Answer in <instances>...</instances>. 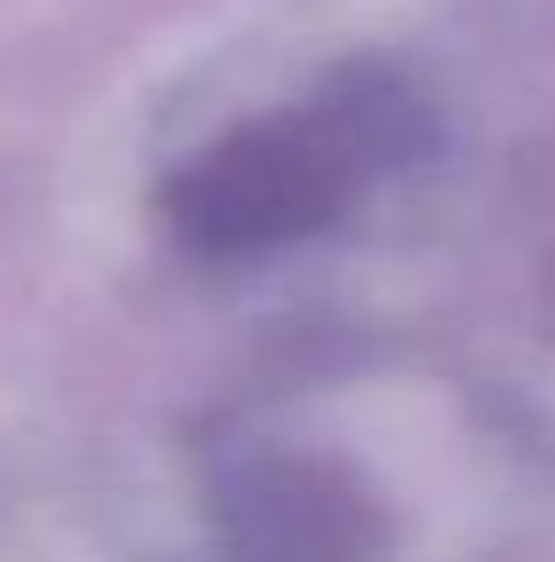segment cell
<instances>
[{
	"instance_id": "cell-1",
	"label": "cell",
	"mask_w": 555,
	"mask_h": 562,
	"mask_svg": "<svg viewBox=\"0 0 555 562\" xmlns=\"http://www.w3.org/2000/svg\"><path fill=\"white\" fill-rule=\"evenodd\" d=\"M349 179V143L342 122H299V128H264L222 150L185 192V221L200 243L250 249L271 235H292L320 221L342 200Z\"/></svg>"
}]
</instances>
